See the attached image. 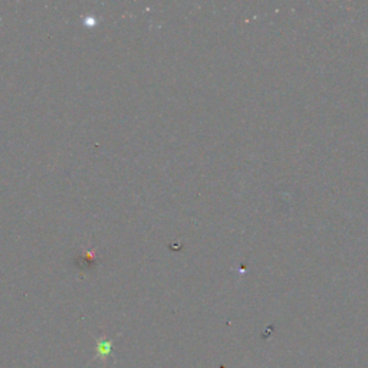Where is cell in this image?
Here are the masks:
<instances>
[{
  "mask_svg": "<svg viewBox=\"0 0 368 368\" xmlns=\"http://www.w3.org/2000/svg\"><path fill=\"white\" fill-rule=\"evenodd\" d=\"M98 350H99V354L107 355V354H110L111 344H110V343H107V341H101V343H99V347H98Z\"/></svg>",
  "mask_w": 368,
  "mask_h": 368,
  "instance_id": "obj_1",
  "label": "cell"
}]
</instances>
